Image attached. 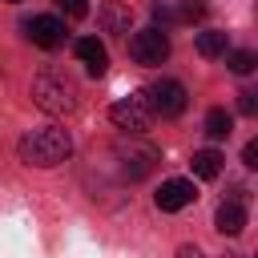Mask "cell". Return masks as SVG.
Segmentation results:
<instances>
[{"mask_svg": "<svg viewBox=\"0 0 258 258\" xmlns=\"http://www.w3.org/2000/svg\"><path fill=\"white\" fill-rule=\"evenodd\" d=\"M16 153H20V161H24V165L52 169V165H60V161L73 153V141H69V133H64V129L48 125V129H32V133H24V137H20V145H16Z\"/></svg>", "mask_w": 258, "mask_h": 258, "instance_id": "6da1fadb", "label": "cell"}, {"mask_svg": "<svg viewBox=\"0 0 258 258\" xmlns=\"http://www.w3.org/2000/svg\"><path fill=\"white\" fill-rule=\"evenodd\" d=\"M77 81L64 73V69H40L32 77V101L44 109V113H73L77 109Z\"/></svg>", "mask_w": 258, "mask_h": 258, "instance_id": "7a4b0ae2", "label": "cell"}, {"mask_svg": "<svg viewBox=\"0 0 258 258\" xmlns=\"http://www.w3.org/2000/svg\"><path fill=\"white\" fill-rule=\"evenodd\" d=\"M145 101H149V109H153L157 117H181L185 105H189V93H185L181 81L161 77V81H153V85L145 89Z\"/></svg>", "mask_w": 258, "mask_h": 258, "instance_id": "3957f363", "label": "cell"}, {"mask_svg": "<svg viewBox=\"0 0 258 258\" xmlns=\"http://www.w3.org/2000/svg\"><path fill=\"white\" fill-rule=\"evenodd\" d=\"M109 117H113V125H117V129H125V133H145V129H149V121H153V109H149L145 93H133V97L113 101Z\"/></svg>", "mask_w": 258, "mask_h": 258, "instance_id": "277c9868", "label": "cell"}, {"mask_svg": "<svg viewBox=\"0 0 258 258\" xmlns=\"http://www.w3.org/2000/svg\"><path fill=\"white\" fill-rule=\"evenodd\" d=\"M129 56L137 64H161L169 56V36L161 28H137L129 36Z\"/></svg>", "mask_w": 258, "mask_h": 258, "instance_id": "5b68a950", "label": "cell"}, {"mask_svg": "<svg viewBox=\"0 0 258 258\" xmlns=\"http://www.w3.org/2000/svg\"><path fill=\"white\" fill-rule=\"evenodd\" d=\"M194 198H198V189H194V181H185V177H169V181H161V189L153 194L157 210H165V214H173V210L189 206Z\"/></svg>", "mask_w": 258, "mask_h": 258, "instance_id": "8992f818", "label": "cell"}, {"mask_svg": "<svg viewBox=\"0 0 258 258\" xmlns=\"http://www.w3.org/2000/svg\"><path fill=\"white\" fill-rule=\"evenodd\" d=\"M24 36L40 48H56V44H64V24L56 16H32V20H24Z\"/></svg>", "mask_w": 258, "mask_h": 258, "instance_id": "52a82bcc", "label": "cell"}, {"mask_svg": "<svg viewBox=\"0 0 258 258\" xmlns=\"http://www.w3.org/2000/svg\"><path fill=\"white\" fill-rule=\"evenodd\" d=\"M97 20H101L105 32H113V36H129V28H133V8H129L125 0H105V4L97 8Z\"/></svg>", "mask_w": 258, "mask_h": 258, "instance_id": "ba28073f", "label": "cell"}, {"mask_svg": "<svg viewBox=\"0 0 258 258\" xmlns=\"http://www.w3.org/2000/svg\"><path fill=\"white\" fill-rule=\"evenodd\" d=\"M77 56H81V64H85L93 77H101V73L109 69V52H105V44H101L97 36H81V40H77Z\"/></svg>", "mask_w": 258, "mask_h": 258, "instance_id": "9c48e42d", "label": "cell"}, {"mask_svg": "<svg viewBox=\"0 0 258 258\" xmlns=\"http://www.w3.org/2000/svg\"><path fill=\"white\" fill-rule=\"evenodd\" d=\"M214 226H218V234H242L246 230V210H242V202H222L218 206V214H214Z\"/></svg>", "mask_w": 258, "mask_h": 258, "instance_id": "30bf717a", "label": "cell"}, {"mask_svg": "<svg viewBox=\"0 0 258 258\" xmlns=\"http://www.w3.org/2000/svg\"><path fill=\"white\" fill-rule=\"evenodd\" d=\"M222 165H226V157L218 149H198L194 153V177H202V181H214L222 173Z\"/></svg>", "mask_w": 258, "mask_h": 258, "instance_id": "8fae6325", "label": "cell"}, {"mask_svg": "<svg viewBox=\"0 0 258 258\" xmlns=\"http://www.w3.org/2000/svg\"><path fill=\"white\" fill-rule=\"evenodd\" d=\"M194 48H198V56H206V60H214V56H226V32H218V28H210V32H198Z\"/></svg>", "mask_w": 258, "mask_h": 258, "instance_id": "7c38bea8", "label": "cell"}, {"mask_svg": "<svg viewBox=\"0 0 258 258\" xmlns=\"http://www.w3.org/2000/svg\"><path fill=\"white\" fill-rule=\"evenodd\" d=\"M230 129H234V117H230L226 109H210V113H206V137L222 141V137H230Z\"/></svg>", "mask_w": 258, "mask_h": 258, "instance_id": "4fadbf2b", "label": "cell"}, {"mask_svg": "<svg viewBox=\"0 0 258 258\" xmlns=\"http://www.w3.org/2000/svg\"><path fill=\"white\" fill-rule=\"evenodd\" d=\"M226 64H230V69H234V73H238V77H246V73H250V69H254V64H258V56H254V52H250V48H234V52H230V56H226Z\"/></svg>", "mask_w": 258, "mask_h": 258, "instance_id": "5bb4252c", "label": "cell"}, {"mask_svg": "<svg viewBox=\"0 0 258 258\" xmlns=\"http://www.w3.org/2000/svg\"><path fill=\"white\" fill-rule=\"evenodd\" d=\"M202 12H206V4H202V0H185V4L177 8V20H198Z\"/></svg>", "mask_w": 258, "mask_h": 258, "instance_id": "9a60e30c", "label": "cell"}, {"mask_svg": "<svg viewBox=\"0 0 258 258\" xmlns=\"http://www.w3.org/2000/svg\"><path fill=\"white\" fill-rule=\"evenodd\" d=\"M56 4H60V8H64V12L73 16V20H81V16H89V4H85V0H56Z\"/></svg>", "mask_w": 258, "mask_h": 258, "instance_id": "2e32d148", "label": "cell"}, {"mask_svg": "<svg viewBox=\"0 0 258 258\" xmlns=\"http://www.w3.org/2000/svg\"><path fill=\"white\" fill-rule=\"evenodd\" d=\"M254 97H258V93H250V89H246V93H238V109H242L246 117H254V113H258V101H254Z\"/></svg>", "mask_w": 258, "mask_h": 258, "instance_id": "e0dca14e", "label": "cell"}, {"mask_svg": "<svg viewBox=\"0 0 258 258\" xmlns=\"http://www.w3.org/2000/svg\"><path fill=\"white\" fill-rule=\"evenodd\" d=\"M153 20H157V24H161V32H165V24H173L177 16H173L169 8H161V4H153Z\"/></svg>", "mask_w": 258, "mask_h": 258, "instance_id": "ac0fdd59", "label": "cell"}, {"mask_svg": "<svg viewBox=\"0 0 258 258\" xmlns=\"http://www.w3.org/2000/svg\"><path fill=\"white\" fill-rule=\"evenodd\" d=\"M242 161H246L250 169L258 165V141H246V149H242Z\"/></svg>", "mask_w": 258, "mask_h": 258, "instance_id": "d6986e66", "label": "cell"}, {"mask_svg": "<svg viewBox=\"0 0 258 258\" xmlns=\"http://www.w3.org/2000/svg\"><path fill=\"white\" fill-rule=\"evenodd\" d=\"M177 258H206V254H202L198 246H181V250H177Z\"/></svg>", "mask_w": 258, "mask_h": 258, "instance_id": "ffe728a7", "label": "cell"}, {"mask_svg": "<svg viewBox=\"0 0 258 258\" xmlns=\"http://www.w3.org/2000/svg\"><path fill=\"white\" fill-rule=\"evenodd\" d=\"M226 258H242V254H226Z\"/></svg>", "mask_w": 258, "mask_h": 258, "instance_id": "44dd1931", "label": "cell"}, {"mask_svg": "<svg viewBox=\"0 0 258 258\" xmlns=\"http://www.w3.org/2000/svg\"><path fill=\"white\" fill-rule=\"evenodd\" d=\"M8 4H20V0H8Z\"/></svg>", "mask_w": 258, "mask_h": 258, "instance_id": "7402d4cb", "label": "cell"}]
</instances>
